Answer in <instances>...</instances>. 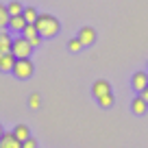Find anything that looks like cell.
<instances>
[{"label":"cell","instance_id":"6da1fadb","mask_svg":"<svg viewBox=\"0 0 148 148\" xmlns=\"http://www.w3.org/2000/svg\"><path fill=\"white\" fill-rule=\"evenodd\" d=\"M35 26H37V31H39V35H42L44 39H52V37L59 35V31H61V22L50 13H39Z\"/></svg>","mask_w":148,"mask_h":148},{"label":"cell","instance_id":"7a4b0ae2","mask_svg":"<svg viewBox=\"0 0 148 148\" xmlns=\"http://www.w3.org/2000/svg\"><path fill=\"white\" fill-rule=\"evenodd\" d=\"M33 72H35V65H33V61H31V57H26V59H18L15 61V65H13V76L15 79H20V81H28L33 76Z\"/></svg>","mask_w":148,"mask_h":148},{"label":"cell","instance_id":"3957f363","mask_svg":"<svg viewBox=\"0 0 148 148\" xmlns=\"http://www.w3.org/2000/svg\"><path fill=\"white\" fill-rule=\"evenodd\" d=\"M11 52H13L18 59H26V57H31L33 46H31V42H28L24 35H20V37H13V46H11Z\"/></svg>","mask_w":148,"mask_h":148},{"label":"cell","instance_id":"277c9868","mask_svg":"<svg viewBox=\"0 0 148 148\" xmlns=\"http://www.w3.org/2000/svg\"><path fill=\"white\" fill-rule=\"evenodd\" d=\"M22 35L26 37L28 42H31V46H33V48L42 46V39H44V37L39 35V31H37L35 24H26V26H24V31H22Z\"/></svg>","mask_w":148,"mask_h":148},{"label":"cell","instance_id":"5b68a950","mask_svg":"<svg viewBox=\"0 0 148 148\" xmlns=\"http://www.w3.org/2000/svg\"><path fill=\"white\" fill-rule=\"evenodd\" d=\"M146 85H148V72L146 70H137V72L131 76V87H133L135 92H142Z\"/></svg>","mask_w":148,"mask_h":148},{"label":"cell","instance_id":"8992f818","mask_svg":"<svg viewBox=\"0 0 148 148\" xmlns=\"http://www.w3.org/2000/svg\"><path fill=\"white\" fill-rule=\"evenodd\" d=\"M105 94H111V83H109V81H105V79L94 81V85H92V96L98 100V98L105 96Z\"/></svg>","mask_w":148,"mask_h":148},{"label":"cell","instance_id":"52a82bcc","mask_svg":"<svg viewBox=\"0 0 148 148\" xmlns=\"http://www.w3.org/2000/svg\"><path fill=\"white\" fill-rule=\"evenodd\" d=\"M76 37L83 42V46H94V42H96V31H94L92 26H83Z\"/></svg>","mask_w":148,"mask_h":148},{"label":"cell","instance_id":"ba28073f","mask_svg":"<svg viewBox=\"0 0 148 148\" xmlns=\"http://www.w3.org/2000/svg\"><path fill=\"white\" fill-rule=\"evenodd\" d=\"M15 61H18V57L13 55V52H5L2 55V59H0V72H13V65Z\"/></svg>","mask_w":148,"mask_h":148},{"label":"cell","instance_id":"9c48e42d","mask_svg":"<svg viewBox=\"0 0 148 148\" xmlns=\"http://www.w3.org/2000/svg\"><path fill=\"white\" fill-rule=\"evenodd\" d=\"M26 24H28V22L24 20V13H22V15H11V20H9V26H7V28H9L11 33H22Z\"/></svg>","mask_w":148,"mask_h":148},{"label":"cell","instance_id":"30bf717a","mask_svg":"<svg viewBox=\"0 0 148 148\" xmlns=\"http://www.w3.org/2000/svg\"><path fill=\"white\" fill-rule=\"evenodd\" d=\"M0 148H22V142H20V139L13 135V131H11V133L2 135V139H0Z\"/></svg>","mask_w":148,"mask_h":148},{"label":"cell","instance_id":"8fae6325","mask_svg":"<svg viewBox=\"0 0 148 148\" xmlns=\"http://www.w3.org/2000/svg\"><path fill=\"white\" fill-rule=\"evenodd\" d=\"M131 109H133L135 116H144V113L148 111V102L144 100L142 96H135L133 100H131Z\"/></svg>","mask_w":148,"mask_h":148},{"label":"cell","instance_id":"7c38bea8","mask_svg":"<svg viewBox=\"0 0 148 148\" xmlns=\"http://www.w3.org/2000/svg\"><path fill=\"white\" fill-rule=\"evenodd\" d=\"M11 46H13V37L9 35L7 28H0V50L2 52H11Z\"/></svg>","mask_w":148,"mask_h":148},{"label":"cell","instance_id":"4fadbf2b","mask_svg":"<svg viewBox=\"0 0 148 148\" xmlns=\"http://www.w3.org/2000/svg\"><path fill=\"white\" fill-rule=\"evenodd\" d=\"M13 135L20 139V142H24V139H28V137H31V129H28L26 124H18V126L13 129Z\"/></svg>","mask_w":148,"mask_h":148},{"label":"cell","instance_id":"5bb4252c","mask_svg":"<svg viewBox=\"0 0 148 148\" xmlns=\"http://www.w3.org/2000/svg\"><path fill=\"white\" fill-rule=\"evenodd\" d=\"M7 9H9V15H22L24 13V5L20 0H11L9 5H7Z\"/></svg>","mask_w":148,"mask_h":148},{"label":"cell","instance_id":"9a60e30c","mask_svg":"<svg viewBox=\"0 0 148 148\" xmlns=\"http://www.w3.org/2000/svg\"><path fill=\"white\" fill-rule=\"evenodd\" d=\"M37 18H39V13H37L35 7H24V20H26L28 24H35Z\"/></svg>","mask_w":148,"mask_h":148},{"label":"cell","instance_id":"2e32d148","mask_svg":"<svg viewBox=\"0 0 148 148\" xmlns=\"http://www.w3.org/2000/svg\"><path fill=\"white\" fill-rule=\"evenodd\" d=\"M9 20H11V15H9L7 5H0V28H7V26H9Z\"/></svg>","mask_w":148,"mask_h":148},{"label":"cell","instance_id":"e0dca14e","mask_svg":"<svg viewBox=\"0 0 148 148\" xmlns=\"http://www.w3.org/2000/svg\"><path fill=\"white\" fill-rule=\"evenodd\" d=\"M113 102H116L113 94H105V96H100V98H98V105H100L102 109H109V107H113Z\"/></svg>","mask_w":148,"mask_h":148},{"label":"cell","instance_id":"ac0fdd59","mask_svg":"<svg viewBox=\"0 0 148 148\" xmlns=\"http://www.w3.org/2000/svg\"><path fill=\"white\" fill-rule=\"evenodd\" d=\"M83 42H81V39H79V37H74V39H70V42H68V50L70 52H81V50H83Z\"/></svg>","mask_w":148,"mask_h":148},{"label":"cell","instance_id":"d6986e66","mask_svg":"<svg viewBox=\"0 0 148 148\" xmlns=\"http://www.w3.org/2000/svg\"><path fill=\"white\" fill-rule=\"evenodd\" d=\"M28 107H31V109H39V107H42V96H39V94H31V98H28Z\"/></svg>","mask_w":148,"mask_h":148},{"label":"cell","instance_id":"ffe728a7","mask_svg":"<svg viewBox=\"0 0 148 148\" xmlns=\"http://www.w3.org/2000/svg\"><path fill=\"white\" fill-rule=\"evenodd\" d=\"M22 148H37V139H33V137L24 139V142H22Z\"/></svg>","mask_w":148,"mask_h":148},{"label":"cell","instance_id":"44dd1931","mask_svg":"<svg viewBox=\"0 0 148 148\" xmlns=\"http://www.w3.org/2000/svg\"><path fill=\"white\" fill-rule=\"evenodd\" d=\"M139 96H142V98H144V100H146V102H148V85H146V87H144V89H142V92H139Z\"/></svg>","mask_w":148,"mask_h":148},{"label":"cell","instance_id":"7402d4cb","mask_svg":"<svg viewBox=\"0 0 148 148\" xmlns=\"http://www.w3.org/2000/svg\"><path fill=\"white\" fill-rule=\"evenodd\" d=\"M2 135H5V129H2V124H0V139H2Z\"/></svg>","mask_w":148,"mask_h":148},{"label":"cell","instance_id":"603a6c76","mask_svg":"<svg viewBox=\"0 0 148 148\" xmlns=\"http://www.w3.org/2000/svg\"><path fill=\"white\" fill-rule=\"evenodd\" d=\"M2 55H5V52H2V50H0V59H2Z\"/></svg>","mask_w":148,"mask_h":148},{"label":"cell","instance_id":"cb8c5ba5","mask_svg":"<svg viewBox=\"0 0 148 148\" xmlns=\"http://www.w3.org/2000/svg\"><path fill=\"white\" fill-rule=\"evenodd\" d=\"M146 68H148V63H146Z\"/></svg>","mask_w":148,"mask_h":148}]
</instances>
